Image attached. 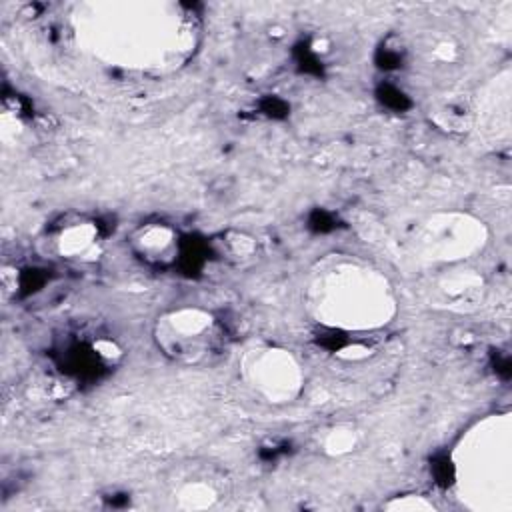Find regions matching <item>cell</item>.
I'll return each instance as SVG.
<instances>
[{
	"label": "cell",
	"mask_w": 512,
	"mask_h": 512,
	"mask_svg": "<svg viewBox=\"0 0 512 512\" xmlns=\"http://www.w3.org/2000/svg\"><path fill=\"white\" fill-rule=\"evenodd\" d=\"M454 478L460 500L472 510L512 508V424L508 414L474 424L454 450Z\"/></svg>",
	"instance_id": "3957f363"
},
{
	"label": "cell",
	"mask_w": 512,
	"mask_h": 512,
	"mask_svg": "<svg viewBox=\"0 0 512 512\" xmlns=\"http://www.w3.org/2000/svg\"><path fill=\"white\" fill-rule=\"evenodd\" d=\"M56 246L64 258H94L98 254V228L92 222H74L58 234Z\"/></svg>",
	"instance_id": "ba28073f"
},
{
	"label": "cell",
	"mask_w": 512,
	"mask_h": 512,
	"mask_svg": "<svg viewBox=\"0 0 512 512\" xmlns=\"http://www.w3.org/2000/svg\"><path fill=\"white\" fill-rule=\"evenodd\" d=\"M76 36L86 52L108 66L158 74L190 58L198 28L178 4L102 2L80 10Z\"/></svg>",
	"instance_id": "6da1fadb"
},
{
	"label": "cell",
	"mask_w": 512,
	"mask_h": 512,
	"mask_svg": "<svg viewBox=\"0 0 512 512\" xmlns=\"http://www.w3.org/2000/svg\"><path fill=\"white\" fill-rule=\"evenodd\" d=\"M324 452L330 456H342L354 450L356 446V432L350 426H336L328 430V434L322 440Z\"/></svg>",
	"instance_id": "30bf717a"
},
{
	"label": "cell",
	"mask_w": 512,
	"mask_h": 512,
	"mask_svg": "<svg viewBox=\"0 0 512 512\" xmlns=\"http://www.w3.org/2000/svg\"><path fill=\"white\" fill-rule=\"evenodd\" d=\"M152 338L166 358L184 366L210 364L224 346V330L216 316L196 306L160 314L154 322Z\"/></svg>",
	"instance_id": "277c9868"
},
{
	"label": "cell",
	"mask_w": 512,
	"mask_h": 512,
	"mask_svg": "<svg viewBox=\"0 0 512 512\" xmlns=\"http://www.w3.org/2000/svg\"><path fill=\"white\" fill-rule=\"evenodd\" d=\"M486 238V226L478 218L462 212H440L416 226L412 242L418 258L456 264L480 252Z\"/></svg>",
	"instance_id": "5b68a950"
},
{
	"label": "cell",
	"mask_w": 512,
	"mask_h": 512,
	"mask_svg": "<svg viewBox=\"0 0 512 512\" xmlns=\"http://www.w3.org/2000/svg\"><path fill=\"white\" fill-rule=\"evenodd\" d=\"M240 376L270 404L292 402L304 386V370L296 356L270 344L252 346L242 354Z\"/></svg>",
	"instance_id": "8992f818"
},
{
	"label": "cell",
	"mask_w": 512,
	"mask_h": 512,
	"mask_svg": "<svg viewBox=\"0 0 512 512\" xmlns=\"http://www.w3.org/2000/svg\"><path fill=\"white\" fill-rule=\"evenodd\" d=\"M176 504L180 508H188V510H200V508H210L214 506V502L218 500V490L214 488V484L210 480L204 478H190L186 482H182L176 488Z\"/></svg>",
	"instance_id": "9c48e42d"
},
{
	"label": "cell",
	"mask_w": 512,
	"mask_h": 512,
	"mask_svg": "<svg viewBox=\"0 0 512 512\" xmlns=\"http://www.w3.org/2000/svg\"><path fill=\"white\" fill-rule=\"evenodd\" d=\"M384 508H388V510H406V512H420V510H432L434 506H432V502L430 500H426L424 496H414V494H410V496H402V498H394V500H390V502H386L384 504Z\"/></svg>",
	"instance_id": "8fae6325"
},
{
	"label": "cell",
	"mask_w": 512,
	"mask_h": 512,
	"mask_svg": "<svg viewBox=\"0 0 512 512\" xmlns=\"http://www.w3.org/2000/svg\"><path fill=\"white\" fill-rule=\"evenodd\" d=\"M134 254L152 266H166L178 252V236L166 224L140 226L130 238Z\"/></svg>",
	"instance_id": "52a82bcc"
},
{
	"label": "cell",
	"mask_w": 512,
	"mask_h": 512,
	"mask_svg": "<svg viewBox=\"0 0 512 512\" xmlns=\"http://www.w3.org/2000/svg\"><path fill=\"white\" fill-rule=\"evenodd\" d=\"M304 300L318 324L348 332L388 326L398 310L390 280L372 264L342 254L314 266Z\"/></svg>",
	"instance_id": "7a4b0ae2"
}]
</instances>
